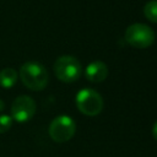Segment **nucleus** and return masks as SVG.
I'll list each match as a JSON object with an SVG mask.
<instances>
[{"label":"nucleus","instance_id":"obj_1","mask_svg":"<svg viewBox=\"0 0 157 157\" xmlns=\"http://www.w3.org/2000/svg\"><path fill=\"white\" fill-rule=\"evenodd\" d=\"M20 78L27 88L32 91H40L48 85L49 75L45 66L40 63L27 61L21 65Z\"/></svg>","mask_w":157,"mask_h":157},{"label":"nucleus","instance_id":"obj_2","mask_svg":"<svg viewBox=\"0 0 157 157\" xmlns=\"http://www.w3.org/2000/svg\"><path fill=\"white\" fill-rule=\"evenodd\" d=\"M54 72L55 76L66 83L75 82L80 78L82 74V67L80 61L71 55L59 56L54 63Z\"/></svg>","mask_w":157,"mask_h":157},{"label":"nucleus","instance_id":"obj_3","mask_svg":"<svg viewBox=\"0 0 157 157\" xmlns=\"http://www.w3.org/2000/svg\"><path fill=\"white\" fill-rule=\"evenodd\" d=\"M124 38L129 45L137 49H144L152 45L155 42V32L145 23H132L126 28Z\"/></svg>","mask_w":157,"mask_h":157},{"label":"nucleus","instance_id":"obj_4","mask_svg":"<svg viewBox=\"0 0 157 157\" xmlns=\"http://www.w3.org/2000/svg\"><path fill=\"white\" fill-rule=\"evenodd\" d=\"M76 107L82 114L96 117L103 109V98L92 88H82L76 94Z\"/></svg>","mask_w":157,"mask_h":157},{"label":"nucleus","instance_id":"obj_5","mask_svg":"<svg viewBox=\"0 0 157 157\" xmlns=\"http://www.w3.org/2000/svg\"><path fill=\"white\" fill-rule=\"evenodd\" d=\"M48 132L55 142H66L74 137L76 123L69 115H58L50 121Z\"/></svg>","mask_w":157,"mask_h":157},{"label":"nucleus","instance_id":"obj_6","mask_svg":"<svg viewBox=\"0 0 157 157\" xmlns=\"http://www.w3.org/2000/svg\"><path fill=\"white\" fill-rule=\"evenodd\" d=\"M36 113V102L27 94H21L12 102L11 118L18 123H26L33 118Z\"/></svg>","mask_w":157,"mask_h":157},{"label":"nucleus","instance_id":"obj_7","mask_svg":"<svg viewBox=\"0 0 157 157\" xmlns=\"http://www.w3.org/2000/svg\"><path fill=\"white\" fill-rule=\"evenodd\" d=\"M85 76L91 82H94V83L102 82L108 76V66L101 60L92 61L85 69Z\"/></svg>","mask_w":157,"mask_h":157},{"label":"nucleus","instance_id":"obj_8","mask_svg":"<svg viewBox=\"0 0 157 157\" xmlns=\"http://www.w3.org/2000/svg\"><path fill=\"white\" fill-rule=\"evenodd\" d=\"M17 72L12 67H5L0 71V86L4 88H11L17 82Z\"/></svg>","mask_w":157,"mask_h":157},{"label":"nucleus","instance_id":"obj_9","mask_svg":"<svg viewBox=\"0 0 157 157\" xmlns=\"http://www.w3.org/2000/svg\"><path fill=\"white\" fill-rule=\"evenodd\" d=\"M144 15L148 21L157 23V0H151L145 5Z\"/></svg>","mask_w":157,"mask_h":157},{"label":"nucleus","instance_id":"obj_10","mask_svg":"<svg viewBox=\"0 0 157 157\" xmlns=\"http://www.w3.org/2000/svg\"><path fill=\"white\" fill-rule=\"evenodd\" d=\"M12 125V118L11 115L7 114H2L0 115V134L6 132Z\"/></svg>","mask_w":157,"mask_h":157},{"label":"nucleus","instance_id":"obj_11","mask_svg":"<svg viewBox=\"0 0 157 157\" xmlns=\"http://www.w3.org/2000/svg\"><path fill=\"white\" fill-rule=\"evenodd\" d=\"M152 135H153L155 140L157 141V120L155 121V124H153V126H152Z\"/></svg>","mask_w":157,"mask_h":157},{"label":"nucleus","instance_id":"obj_12","mask_svg":"<svg viewBox=\"0 0 157 157\" xmlns=\"http://www.w3.org/2000/svg\"><path fill=\"white\" fill-rule=\"evenodd\" d=\"M4 108H5V103H4V101H2V99H0V112H2V110H4Z\"/></svg>","mask_w":157,"mask_h":157}]
</instances>
